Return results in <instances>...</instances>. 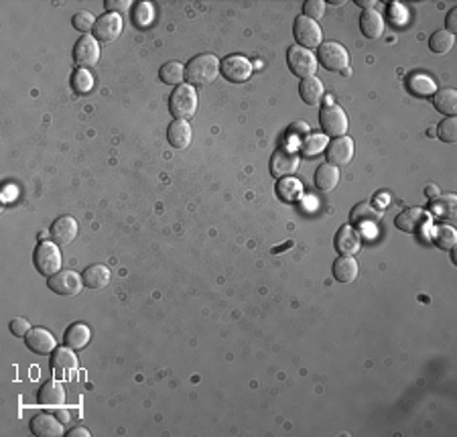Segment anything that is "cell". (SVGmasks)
I'll return each mask as SVG.
<instances>
[{"mask_svg": "<svg viewBox=\"0 0 457 437\" xmlns=\"http://www.w3.org/2000/svg\"><path fill=\"white\" fill-rule=\"evenodd\" d=\"M220 65L216 55L211 53H201L197 58H192L190 63L185 65V79L190 86L194 88H205L209 84L216 82V77L220 75Z\"/></svg>", "mask_w": 457, "mask_h": 437, "instance_id": "1", "label": "cell"}, {"mask_svg": "<svg viewBox=\"0 0 457 437\" xmlns=\"http://www.w3.org/2000/svg\"><path fill=\"white\" fill-rule=\"evenodd\" d=\"M169 112L175 121H190L197 112V90L190 84H181L171 92L169 98Z\"/></svg>", "mask_w": 457, "mask_h": 437, "instance_id": "2", "label": "cell"}, {"mask_svg": "<svg viewBox=\"0 0 457 437\" xmlns=\"http://www.w3.org/2000/svg\"><path fill=\"white\" fill-rule=\"evenodd\" d=\"M33 262L35 269L45 275V277H53L62 271V252L55 242H39L35 254H33Z\"/></svg>", "mask_w": 457, "mask_h": 437, "instance_id": "3", "label": "cell"}, {"mask_svg": "<svg viewBox=\"0 0 457 437\" xmlns=\"http://www.w3.org/2000/svg\"><path fill=\"white\" fill-rule=\"evenodd\" d=\"M317 62L326 67L327 71H345L350 67V53L348 49L337 41H326L317 47Z\"/></svg>", "mask_w": 457, "mask_h": 437, "instance_id": "4", "label": "cell"}, {"mask_svg": "<svg viewBox=\"0 0 457 437\" xmlns=\"http://www.w3.org/2000/svg\"><path fill=\"white\" fill-rule=\"evenodd\" d=\"M293 35H295V41L299 47H305L309 51L317 49L322 43H324V33H322V27L307 18V16H297L295 18V25H293Z\"/></svg>", "mask_w": 457, "mask_h": 437, "instance_id": "5", "label": "cell"}, {"mask_svg": "<svg viewBox=\"0 0 457 437\" xmlns=\"http://www.w3.org/2000/svg\"><path fill=\"white\" fill-rule=\"evenodd\" d=\"M287 63H289V69L301 79L313 77L317 71V58L313 55V51L299 45H293L287 51Z\"/></svg>", "mask_w": 457, "mask_h": 437, "instance_id": "6", "label": "cell"}, {"mask_svg": "<svg viewBox=\"0 0 457 437\" xmlns=\"http://www.w3.org/2000/svg\"><path fill=\"white\" fill-rule=\"evenodd\" d=\"M319 125L324 128L326 136L331 138H339V136H345L348 132V116L343 112L341 106L337 104H326L319 112Z\"/></svg>", "mask_w": 457, "mask_h": 437, "instance_id": "7", "label": "cell"}, {"mask_svg": "<svg viewBox=\"0 0 457 437\" xmlns=\"http://www.w3.org/2000/svg\"><path fill=\"white\" fill-rule=\"evenodd\" d=\"M299 167V153L293 147H278L270 157V173L276 179L291 177Z\"/></svg>", "mask_w": 457, "mask_h": 437, "instance_id": "8", "label": "cell"}, {"mask_svg": "<svg viewBox=\"0 0 457 437\" xmlns=\"http://www.w3.org/2000/svg\"><path fill=\"white\" fill-rule=\"evenodd\" d=\"M73 62L77 67L90 69L100 62V43L94 35H81L73 47Z\"/></svg>", "mask_w": 457, "mask_h": 437, "instance_id": "9", "label": "cell"}, {"mask_svg": "<svg viewBox=\"0 0 457 437\" xmlns=\"http://www.w3.org/2000/svg\"><path fill=\"white\" fill-rule=\"evenodd\" d=\"M122 29H125L122 16L116 12H106L96 21L94 37L98 39V43H114L122 35Z\"/></svg>", "mask_w": 457, "mask_h": 437, "instance_id": "10", "label": "cell"}, {"mask_svg": "<svg viewBox=\"0 0 457 437\" xmlns=\"http://www.w3.org/2000/svg\"><path fill=\"white\" fill-rule=\"evenodd\" d=\"M429 224V214L421 208H406L394 218V226L406 234H421Z\"/></svg>", "mask_w": 457, "mask_h": 437, "instance_id": "11", "label": "cell"}, {"mask_svg": "<svg viewBox=\"0 0 457 437\" xmlns=\"http://www.w3.org/2000/svg\"><path fill=\"white\" fill-rule=\"evenodd\" d=\"M49 289L57 295H64V297H71V295H77L83 287V279L79 273L75 271H60L57 275L49 277Z\"/></svg>", "mask_w": 457, "mask_h": 437, "instance_id": "12", "label": "cell"}, {"mask_svg": "<svg viewBox=\"0 0 457 437\" xmlns=\"http://www.w3.org/2000/svg\"><path fill=\"white\" fill-rule=\"evenodd\" d=\"M224 77L232 84H244L252 75V63L248 62L244 55H230L220 65Z\"/></svg>", "mask_w": 457, "mask_h": 437, "instance_id": "13", "label": "cell"}, {"mask_svg": "<svg viewBox=\"0 0 457 437\" xmlns=\"http://www.w3.org/2000/svg\"><path fill=\"white\" fill-rule=\"evenodd\" d=\"M327 163L333 165V167H345L352 159H354V140L350 136H339V138H333L329 145H327Z\"/></svg>", "mask_w": 457, "mask_h": 437, "instance_id": "14", "label": "cell"}, {"mask_svg": "<svg viewBox=\"0 0 457 437\" xmlns=\"http://www.w3.org/2000/svg\"><path fill=\"white\" fill-rule=\"evenodd\" d=\"M25 344L31 352L41 354V356L53 354V350L57 348L53 334L45 327H31V332L25 336Z\"/></svg>", "mask_w": 457, "mask_h": 437, "instance_id": "15", "label": "cell"}, {"mask_svg": "<svg viewBox=\"0 0 457 437\" xmlns=\"http://www.w3.org/2000/svg\"><path fill=\"white\" fill-rule=\"evenodd\" d=\"M333 247L339 254L343 256H354L358 254L362 249V234L354 228V226H341L335 234V240H333Z\"/></svg>", "mask_w": 457, "mask_h": 437, "instance_id": "16", "label": "cell"}, {"mask_svg": "<svg viewBox=\"0 0 457 437\" xmlns=\"http://www.w3.org/2000/svg\"><path fill=\"white\" fill-rule=\"evenodd\" d=\"M31 434L37 437H62L64 432V423L51 415V413H37L31 419Z\"/></svg>", "mask_w": 457, "mask_h": 437, "instance_id": "17", "label": "cell"}, {"mask_svg": "<svg viewBox=\"0 0 457 437\" xmlns=\"http://www.w3.org/2000/svg\"><path fill=\"white\" fill-rule=\"evenodd\" d=\"M49 236H51V242H55L57 247L71 245V242L75 240V236H77V222H75V218H71V216L57 218V220L51 224Z\"/></svg>", "mask_w": 457, "mask_h": 437, "instance_id": "18", "label": "cell"}, {"mask_svg": "<svg viewBox=\"0 0 457 437\" xmlns=\"http://www.w3.org/2000/svg\"><path fill=\"white\" fill-rule=\"evenodd\" d=\"M360 29H362L366 39H372V41L380 39L382 33H384V18H382V14L376 8H366L360 14Z\"/></svg>", "mask_w": 457, "mask_h": 437, "instance_id": "19", "label": "cell"}, {"mask_svg": "<svg viewBox=\"0 0 457 437\" xmlns=\"http://www.w3.org/2000/svg\"><path fill=\"white\" fill-rule=\"evenodd\" d=\"M37 403L43 407H62L66 403L64 384L60 380H47L37 392Z\"/></svg>", "mask_w": 457, "mask_h": 437, "instance_id": "20", "label": "cell"}, {"mask_svg": "<svg viewBox=\"0 0 457 437\" xmlns=\"http://www.w3.org/2000/svg\"><path fill=\"white\" fill-rule=\"evenodd\" d=\"M360 275V264L354 256H343L339 254L333 262V277L335 281L343 283V285H350L358 279Z\"/></svg>", "mask_w": 457, "mask_h": 437, "instance_id": "21", "label": "cell"}, {"mask_svg": "<svg viewBox=\"0 0 457 437\" xmlns=\"http://www.w3.org/2000/svg\"><path fill=\"white\" fill-rule=\"evenodd\" d=\"M167 140L173 149H187L192 142V125L187 121H173L167 128Z\"/></svg>", "mask_w": 457, "mask_h": 437, "instance_id": "22", "label": "cell"}, {"mask_svg": "<svg viewBox=\"0 0 457 437\" xmlns=\"http://www.w3.org/2000/svg\"><path fill=\"white\" fill-rule=\"evenodd\" d=\"M324 94H326V90H324V84H322L319 77L313 75V77L301 79V84H299V96H301V100H303L305 104L317 106V104L324 100Z\"/></svg>", "mask_w": 457, "mask_h": 437, "instance_id": "23", "label": "cell"}, {"mask_svg": "<svg viewBox=\"0 0 457 437\" xmlns=\"http://www.w3.org/2000/svg\"><path fill=\"white\" fill-rule=\"evenodd\" d=\"M92 340V332L86 323H73L64 334V342L71 350H83Z\"/></svg>", "mask_w": 457, "mask_h": 437, "instance_id": "24", "label": "cell"}, {"mask_svg": "<svg viewBox=\"0 0 457 437\" xmlns=\"http://www.w3.org/2000/svg\"><path fill=\"white\" fill-rule=\"evenodd\" d=\"M110 269L106 264H92L83 271V285L90 289H104L110 283Z\"/></svg>", "mask_w": 457, "mask_h": 437, "instance_id": "25", "label": "cell"}, {"mask_svg": "<svg viewBox=\"0 0 457 437\" xmlns=\"http://www.w3.org/2000/svg\"><path fill=\"white\" fill-rule=\"evenodd\" d=\"M433 106L447 118H454L457 114V92L454 88L437 90L433 94Z\"/></svg>", "mask_w": 457, "mask_h": 437, "instance_id": "26", "label": "cell"}, {"mask_svg": "<svg viewBox=\"0 0 457 437\" xmlns=\"http://www.w3.org/2000/svg\"><path fill=\"white\" fill-rule=\"evenodd\" d=\"M337 184H339V169L337 167H333L329 163H324V165L317 167V171H315V188L319 189V191L329 193V191H333V189L337 188Z\"/></svg>", "mask_w": 457, "mask_h": 437, "instance_id": "27", "label": "cell"}, {"mask_svg": "<svg viewBox=\"0 0 457 437\" xmlns=\"http://www.w3.org/2000/svg\"><path fill=\"white\" fill-rule=\"evenodd\" d=\"M406 88L410 90V94H415L419 98H429L437 92L435 82L431 77H427L425 73H410L406 77Z\"/></svg>", "mask_w": 457, "mask_h": 437, "instance_id": "28", "label": "cell"}, {"mask_svg": "<svg viewBox=\"0 0 457 437\" xmlns=\"http://www.w3.org/2000/svg\"><path fill=\"white\" fill-rule=\"evenodd\" d=\"M382 220V210H376L370 203H358L350 212V222L352 224H378Z\"/></svg>", "mask_w": 457, "mask_h": 437, "instance_id": "29", "label": "cell"}, {"mask_svg": "<svg viewBox=\"0 0 457 437\" xmlns=\"http://www.w3.org/2000/svg\"><path fill=\"white\" fill-rule=\"evenodd\" d=\"M77 366V358L73 354V350L66 346V348H55L51 354V369L57 373V376H64L67 371H75Z\"/></svg>", "mask_w": 457, "mask_h": 437, "instance_id": "30", "label": "cell"}, {"mask_svg": "<svg viewBox=\"0 0 457 437\" xmlns=\"http://www.w3.org/2000/svg\"><path fill=\"white\" fill-rule=\"evenodd\" d=\"M431 210H433V214H437L445 220H454L457 214V197L454 193L439 195V197L431 199Z\"/></svg>", "mask_w": 457, "mask_h": 437, "instance_id": "31", "label": "cell"}, {"mask_svg": "<svg viewBox=\"0 0 457 437\" xmlns=\"http://www.w3.org/2000/svg\"><path fill=\"white\" fill-rule=\"evenodd\" d=\"M456 45V37L452 33H447L445 29L441 31H435L431 37H429V49L437 55H445L454 49Z\"/></svg>", "mask_w": 457, "mask_h": 437, "instance_id": "32", "label": "cell"}, {"mask_svg": "<svg viewBox=\"0 0 457 437\" xmlns=\"http://www.w3.org/2000/svg\"><path fill=\"white\" fill-rule=\"evenodd\" d=\"M159 75H161V82H163V84L177 88V86H181L183 79H185V65H181L179 62H167L161 67Z\"/></svg>", "mask_w": 457, "mask_h": 437, "instance_id": "33", "label": "cell"}, {"mask_svg": "<svg viewBox=\"0 0 457 437\" xmlns=\"http://www.w3.org/2000/svg\"><path fill=\"white\" fill-rule=\"evenodd\" d=\"M153 18H155V8H153L151 2H144V0H142V2H136V4L132 6V23H134L138 29L151 27Z\"/></svg>", "mask_w": 457, "mask_h": 437, "instance_id": "34", "label": "cell"}, {"mask_svg": "<svg viewBox=\"0 0 457 437\" xmlns=\"http://www.w3.org/2000/svg\"><path fill=\"white\" fill-rule=\"evenodd\" d=\"M301 184L297 182V179H293V177H283L280 182H278V186H276V193H278V197L283 199V201H287V203H293V201H297L299 197H301Z\"/></svg>", "mask_w": 457, "mask_h": 437, "instance_id": "35", "label": "cell"}, {"mask_svg": "<svg viewBox=\"0 0 457 437\" xmlns=\"http://www.w3.org/2000/svg\"><path fill=\"white\" fill-rule=\"evenodd\" d=\"M92 88H94V75L90 73V69L77 67L71 73V90L77 94H90Z\"/></svg>", "mask_w": 457, "mask_h": 437, "instance_id": "36", "label": "cell"}, {"mask_svg": "<svg viewBox=\"0 0 457 437\" xmlns=\"http://www.w3.org/2000/svg\"><path fill=\"white\" fill-rule=\"evenodd\" d=\"M433 242L441 250H454L457 242L456 230L452 226H439L433 232Z\"/></svg>", "mask_w": 457, "mask_h": 437, "instance_id": "37", "label": "cell"}, {"mask_svg": "<svg viewBox=\"0 0 457 437\" xmlns=\"http://www.w3.org/2000/svg\"><path fill=\"white\" fill-rule=\"evenodd\" d=\"M96 21H98V18H96L92 12L79 10V12L73 14L71 25H73L75 31H79V33H83V35H90V31H94V27H96Z\"/></svg>", "mask_w": 457, "mask_h": 437, "instance_id": "38", "label": "cell"}, {"mask_svg": "<svg viewBox=\"0 0 457 437\" xmlns=\"http://www.w3.org/2000/svg\"><path fill=\"white\" fill-rule=\"evenodd\" d=\"M327 147V138L324 134H311V136H307L305 140H303V153L307 155V157H315L319 151H324Z\"/></svg>", "mask_w": 457, "mask_h": 437, "instance_id": "39", "label": "cell"}, {"mask_svg": "<svg viewBox=\"0 0 457 437\" xmlns=\"http://www.w3.org/2000/svg\"><path fill=\"white\" fill-rule=\"evenodd\" d=\"M437 136L445 142H456L457 140V121L454 118H445L441 121V125L437 126Z\"/></svg>", "mask_w": 457, "mask_h": 437, "instance_id": "40", "label": "cell"}, {"mask_svg": "<svg viewBox=\"0 0 457 437\" xmlns=\"http://www.w3.org/2000/svg\"><path fill=\"white\" fill-rule=\"evenodd\" d=\"M326 8L327 4L324 0H307L305 4H303V16H307V18H311V21H319L324 14H326Z\"/></svg>", "mask_w": 457, "mask_h": 437, "instance_id": "41", "label": "cell"}, {"mask_svg": "<svg viewBox=\"0 0 457 437\" xmlns=\"http://www.w3.org/2000/svg\"><path fill=\"white\" fill-rule=\"evenodd\" d=\"M29 332H31V323H29V319H25V317H14V319L10 321V334H12V336H16V338H25Z\"/></svg>", "mask_w": 457, "mask_h": 437, "instance_id": "42", "label": "cell"}, {"mask_svg": "<svg viewBox=\"0 0 457 437\" xmlns=\"http://www.w3.org/2000/svg\"><path fill=\"white\" fill-rule=\"evenodd\" d=\"M104 6L108 8V12H116V14H120L122 10H129L131 6H134V4H132L131 0H106Z\"/></svg>", "mask_w": 457, "mask_h": 437, "instance_id": "43", "label": "cell"}, {"mask_svg": "<svg viewBox=\"0 0 457 437\" xmlns=\"http://www.w3.org/2000/svg\"><path fill=\"white\" fill-rule=\"evenodd\" d=\"M389 14H391V21H394L398 27H402V23H404V18H406V10L398 4V2H394L389 6Z\"/></svg>", "mask_w": 457, "mask_h": 437, "instance_id": "44", "label": "cell"}, {"mask_svg": "<svg viewBox=\"0 0 457 437\" xmlns=\"http://www.w3.org/2000/svg\"><path fill=\"white\" fill-rule=\"evenodd\" d=\"M445 27H447L445 31H447V33H452V35H454V33L457 31V8H452V10L447 12V18H445Z\"/></svg>", "mask_w": 457, "mask_h": 437, "instance_id": "45", "label": "cell"}, {"mask_svg": "<svg viewBox=\"0 0 457 437\" xmlns=\"http://www.w3.org/2000/svg\"><path fill=\"white\" fill-rule=\"evenodd\" d=\"M67 437H90V432L86 427H73L71 432H67Z\"/></svg>", "mask_w": 457, "mask_h": 437, "instance_id": "46", "label": "cell"}, {"mask_svg": "<svg viewBox=\"0 0 457 437\" xmlns=\"http://www.w3.org/2000/svg\"><path fill=\"white\" fill-rule=\"evenodd\" d=\"M425 193H427V197H429V199H435V197H439V195H441V189L437 188V186H429Z\"/></svg>", "mask_w": 457, "mask_h": 437, "instance_id": "47", "label": "cell"}, {"mask_svg": "<svg viewBox=\"0 0 457 437\" xmlns=\"http://www.w3.org/2000/svg\"><path fill=\"white\" fill-rule=\"evenodd\" d=\"M356 4H358V6H364V10L376 6V2H372V0H356Z\"/></svg>", "mask_w": 457, "mask_h": 437, "instance_id": "48", "label": "cell"}, {"mask_svg": "<svg viewBox=\"0 0 457 437\" xmlns=\"http://www.w3.org/2000/svg\"><path fill=\"white\" fill-rule=\"evenodd\" d=\"M55 415H60L57 419H60L62 423H66V421H69V413H55Z\"/></svg>", "mask_w": 457, "mask_h": 437, "instance_id": "49", "label": "cell"}, {"mask_svg": "<svg viewBox=\"0 0 457 437\" xmlns=\"http://www.w3.org/2000/svg\"><path fill=\"white\" fill-rule=\"evenodd\" d=\"M331 4H333V6H341V4H343V0H331Z\"/></svg>", "mask_w": 457, "mask_h": 437, "instance_id": "50", "label": "cell"}]
</instances>
